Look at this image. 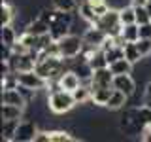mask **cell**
Wrapping results in <instances>:
<instances>
[{"instance_id": "obj_1", "label": "cell", "mask_w": 151, "mask_h": 142, "mask_svg": "<svg viewBox=\"0 0 151 142\" xmlns=\"http://www.w3.org/2000/svg\"><path fill=\"white\" fill-rule=\"evenodd\" d=\"M74 106H78L72 91H66V89H55V91L49 93L47 97V108L49 112L57 114V116H63V114H68Z\"/></svg>"}, {"instance_id": "obj_2", "label": "cell", "mask_w": 151, "mask_h": 142, "mask_svg": "<svg viewBox=\"0 0 151 142\" xmlns=\"http://www.w3.org/2000/svg\"><path fill=\"white\" fill-rule=\"evenodd\" d=\"M98 28H102L108 36H121V30H123V25H121V17H119V9L115 8H110L106 13H102L98 17V21L94 23Z\"/></svg>"}, {"instance_id": "obj_3", "label": "cell", "mask_w": 151, "mask_h": 142, "mask_svg": "<svg viewBox=\"0 0 151 142\" xmlns=\"http://www.w3.org/2000/svg\"><path fill=\"white\" fill-rule=\"evenodd\" d=\"M57 46H59V55L63 59H74L83 51V36L66 34L64 38L57 40Z\"/></svg>"}, {"instance_id": "obj_4", "label": "cell", "mask_w": 151, "mask_h": 142, "mask_svg": "<svg viewBox=\"0 0 151 142\" xmlns=\"http://www.w3.org/2000/svg\"><path fill=\"white\" fill-rule=\"evenodd\" d=\"M108 38V34L102 30V28H98L96 25H89V28L83 32V51L81 53H91L93 49H98V47H102L104 40Z\"/></svg>"}, {"instance_id": "obj_5", "label": "cell", "mask_w": 151, "mask_h": 142, "mask_svg": "<svg viewBox=\"0 0 151 142\" xmlns=\"http://www.w3.org/2000/svg\"><path fill=\"white\" fill-rule=\"evenodd\" d=\"M17 76V82L21 87L32 89V91H45L49 82L45 78H42L36 70H27V72H15Z\"/></svg>"}, {"instance_id": "obj_6", "label": "cell", "mask_w": 151, "mask_h": 142, "mask_svg": "<svg viewBox=\"0 0 151 142\" xmlns=\"http://www.w3.org/2000/svg\"><path fill=\"white\" fill-rule=\"evenodd\" d=\"M113 78L115 74L111 72L110 66H104V68H96L93 72V78H91V87L93 89H98V87H113Z\"/></svg>"}, {"instance_id": "obj_7", "label": "cell", "mask_w": 151, "mask_h": 142, "mask_svg": "<svg viewBox=\"0 0 151 142\" xmlns=\"http://www.w3.org/2000/svg\"><path fill=\"white\" fill-rule=\"evenodd\" d=\"M38 135V125L34 120H25L23 117L19 121V127H17V135H15V140L17 142H30L34 140Z\"/></svg>"}, {"instance_id": "obj_8", "label": "cell", "mask_w": 151, "mask_h": 142, "mask_svg": "<svg viewBox=\"0 0 151 142\" xmlns=\"http://www.w3.org/2000/svg\"><path fill=\"white\" fill-rule=\"evenodd\" d=\"M2 102L4 104H17V106H23V108L28 106V101L19 85L17 87H9V89H2Z\"/></svg>"}, {"instance_id": "obj_9", "label": "cell", "mask_w": 151, "mask_h": 142, "mask_svg": "<svg viewBox=\"0 0 151 142\" xmlns=\"http://www.w3.org/2000/svg\"><path fill=\"white\" fill-rule=\"evenodd\" d=\"M57 82H59V87L60 89H66V91H76V89L83 83V80L79 78L78 72H74V70L70 68V70H64Z\"/></svg>"}, {"instance_id": "obj_10", "label": "cell", "mask_w": 151, "mask_h": 142, "mask_svg": "<svg viewBox=\"0 0 151 142\" xmlns=\"http://www.w3.org/2000/svg\"><path fill=\"white\" fill-rule=\"evenodd\" d=\"M113 87L123 91V93H127L129 97H132L136 93V82L130 74H117L113 78Z\"/></svg>"}, {"instance_id": "obj_11", "label": "cell", "mask_w": 151, "mask_h": 142, "mask_svg": "<svg viewBox=\"0 0 151 142\" xmlns=\"http://www.w3.org/2000/svg\"><path fill=\"white\" fill-rule=\"evenodd\" d=\"M2 120H23L25 117V108L17 104H4L2 102Z\"/></svg>"}, {"instance_id": "obj_12", "label": "cell", "mask_w": 151, "mask_h": 142, "mask_svg": "<svg viewBox=\"0 0 151 142\" xmlns=\"http://www.w3.org/2000/svg\"><path fill=\"white\" fill-rule=\"evenodd\" d=\"M113 93V87H98V89H93V97H91V104L94 106H106L108 101H110Z\"/></svg>"}, {"instance_id": "obj_13", "label": "cell", "mask_w": 151, "mask_h": 142, "mask_svg": "<svg viewBox=\"0 0 151 142\" xmlns=\"http://www.w3.org/2000/svg\"><path fill=\"white\" fill-rule=\"evenodd\" d=\"M19 121L21 120H2V138L6 142H15Z\"/></svg>"}, {"instance_id": "obj_14", "label": "cell", "mask_w": 151, "mask_h": 142, "mask_svg": "<svg viewBox=\"0 0 151 142\" xmlns=\"http://www.w3.org/2000/svg\"><path fill=\"white\" fill-rule=\"evenodd\" d=\"M78 12H79V17H81L83 21L87 23V25H94V23L98 21V13L94 12V8H93L89 2H85V0L79 4Z\"/></svg>"}, {"instance_id": "obj_15", "label": "cell", "mask_w": 151, "mask_h": 142, "mask_svg": "<svg viewBox=\"0 0 151 142\" xmlns=\"http://www.w3.org/2000/svg\"><path fill=\"white\" fill-rule=\"evenodd\" d=\"M127 102H129V95L113 87V93H111L110 101L106 104V108H110V110H119V108H123Z\"/></svg>"}, {"instance_id": "obj_16", "label": "cell", "mask_w": 151, "mask_h": 142, "mask_svg": "<svg viewBox=\"0 0 151 142\" xmlns=\"http://www.w3.org/2000/svg\"><path fill=\"white\" fill-rule=\"evenodd\" d=\"M121 40L125 42H138L140 40V25L138 23H132V25H123L121 30Z\"/></svg>"}, {"instance_id": "obj_17", "label": "cell", "mask_w": 151, "mask_h": 142, "mask_svg": "<svg viewBox=\"0 0 151 142\" xmlns=\"http://www.w3.org/2000/svg\"><path fill=\"white\" fill-rule=\"evenodd\" d=\"M125 57L130 61L132 64H136V63H140V61H144L145 57L142 55V51H140V47L136 42H127L125 44Z\"/></svg>"}, {"instance_id": "obj_18", "label": "cell", "mask_w": 151, "mask_h": 142, "mask_svg": "<svg viewBox=\"0 0 151 142\" xmlns=\"http://www.w3.org/2000/svg\"><path fill=\"white\" fill-rule=\"evenodd\" d=\"M132 64L127 57H121V59H117V61H113V63H110V68H111V72L113 74H132Z\"/></svg>"}, {"instance_id": "obj_19", "label": "cell", "mask_w": 151, "mask_h": 142, "mask_svg": "<svg viewBox=\"0 0 151 142\" xmlns=\"http://www.w3.org/2000/svg\"><path fill=\"white\" fill-rule=\"evenodd\" d=\"M17 40H19V34L15 32V28H13L12 25H4L2 30H0V42H2L4 46L12 47Z\"/></svg>"}, {"instance_id": "obj_20", "label": "cell", "mask_w": 151, "mask_h": 142, "mask_svg": "<svg viewBox=\"0 0 151 142\" xmlns=\"http://www.w3.org/2000/svg\"><path fill=\"white\" fill-rule=\"evenodd\" d=\"M25 30L32 32V34H36V36H42V34H47V32H49V23H45L44 19H40V17H36L27 25Z\"/></svg>"}, {"instance_id": "obj_21", "label": "cell", "mask_w": 151, "mask_h": 142, "mask_svg": "<svg viewBox=\"0 0 151 142\" xmlns=\"http://www.w3.org/2000/svg\"><path fill=\"white\" fill-rule=\"evenodd\" d=\"M0 12H2V27H4V25H13V21L17 19V9L13 8L12 4L2 2Z\"/></svg>"}, {"instance_id": "obj_22", "label": "cell", "mask_w": 151, "mask_h": 142, "mask_svg": "<svg viewBox=\"0 0 151 142\" xmlns=\"http://www.w3.org/2000/svg\"><path fill=\"white\" fill-rule=\"evenodd\" d=\"M119 17H121V25H132V23H136V8L132 4L119 8Z\"/></svg>"}, {"instance_id": "obj_23", "label": "cell", "mask_w": 151, "mask_h": 142, "mask_svg": "<svg viewBox=\"0 0 151 142\" xmlns=\"http://www.w3.org/2000/svg\"><path fill=\"white\" fill-rule=\"evenodd\" d=\"M51 6L60 12H76L79 8L78 0H51Z\"/></svg>"}, {"instance_id": "obj_24", "label": "cell", "mask_w": 151, "mask_h": 142, "mask_svg": "<svg viewBox=\"0 0 151 142\" xmlns=\"http://www.w3.org/2000/svg\"><path fill=\"white\" fill-rule=\"evenodd\" d=\"M49 138L51 142H72L74 136L68 131H49Z\"/></svg>"}, {"instance_id": "obj_25", "label": "cell", "mask_w": 151, "mask_h": 142, "mask_svg": "<svg viewBox=\"0 0 151 142\" xmlns=\"http://www.w3.org/2000/svg\"><path fill=\"white\" fill-rule=\"evenodd\" d=\"M136 8V23L144 25V23H151V15L147 12V6H134Z\"/></svg>"}, {"instance_id": "obj_26", "label": "cell", "mask_w": 151, "mask_h": 142, "mask_svg": "<svg viewBox=\"0 0 151 142\" xmlns=\"http://www.w3.org/2000/svg\"><path fill=\"white\" fill-rule=\"evenodd\" d=\"M136 44H138V47H140V51H142L144 57L151 55V38H140Z\"/></svg>"}, {"instance_id": "obj_27", "label": "cell", "mask_w": 151, "mask_h": 142, "mask_svg": "<svg viewBox=\"0 0 151 142\" xmlns=\"http://www.w3.org/2000/svg\"><path fill=\"white\" fill-rule=\"evenodd\" d=\"M142 104H145V106L151 108V82L147 83V87H145L144 95H142Z\"/></svg>"}, {"instance_id": "obj_28", "label": "cell", "mask_w": 151, "mask_h": 142, "mask_svg": "<svg viewBox=\"0 0 151 142\" xmlns=\"http://www.w3.org/2000/svg\"><path fill=\"white\" fill-rule=\"evenodd\" d=\"M140 138H142V140H145V142H151V121L144 127V129H142Z\"/></svg>"}, {"instance_id": "obj_29", "label": "cell", "mask_w": 151, "mask_h": 142, "mask_svg": "<svg viewBox=\"0 0 151 142\" xmlns=\"http://www.w3.org/2000/svg\"><path fill=\"white\" fill-rule=\"evenodd\" d=\"M140 38H151V23L140 25Z\"/></svg>"}, {"instance_id": "obj_30", "label": "cell", "mask_w": 151, "mask_h": 142, "mask_svg": "<svg viewBox=\"0 0 151 142\" xmlns=\"http://www.w3.org/2000/svg\"><path fill=\"white\" fill-rule=\"evenodd\" d=\"M34 142H51V138H49V131H38Z\"/></svg>"}, {"instance_id": "obj_31", "label": "cell", "mask_w": 151, "mask_h": 142, "mask_svg": "<svg viewBox=\"0 0 151 142\" xmlns=\"http://www.w3.org/2000/svg\"><path fill=\"white\" fill-rule=\"evenodd\" d=\"M129 2L132 4V6H147L149 0H129Z\"/></svg>"}, {"instance_id": "obj_32", "label": "cell", "mask_w": 151, "mask_h": 142, "mask_svg": "<svg viewBox=\"0 0 151 142\" xmlns=\"http://www.w3.org/2000/svg\"><path fill=\"white\" fill-rule=\"evenodd\" d=\"M85 2H89L93 8H96V6H100V4H106L108 0H85Z\"/></svg>"}, {"instance_id": "obj_33", "label": "cell", "mask_w": 151, "mask_h": 142, "mask_svg": "<svg viewBox=\"0 0 151 142\" xmlns=\"http://www.w3.org/2000/svg\"><path fill=\"white\" fill-rule=\"evenodd\" d=\"M147 12H149V15H151V2H147Z\"/></svg>"}, {"instance_id": "obj_34", "label": "cell", "mask_w": 151, "mask_h": 142, "mask_svg": "<svg viewBox=\"0 0 151 142\" xmlns=\"http://www.w3.org/2000/svg\"><path fill=\"white\" fill-rule=\"evenodd\" d=\"M149 2H151V0H149Z\"/></svg>"}]
</instances>
